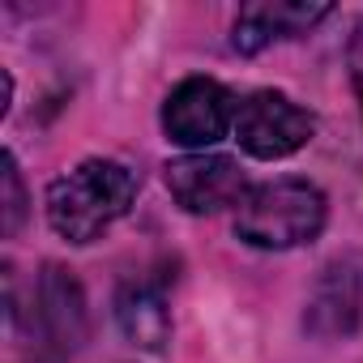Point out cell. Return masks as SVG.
<instances>
[{
	"label": "cell",
	"instance_id": "cell-1",
	"mask_svg": "<svg viewBox=\"0 0 363 363\" xmlns=\"http://www.w3.org/2000/svg\"><path fill=\"white\" fill-rule=\"evenodd\" d=\"M137 197V175L116 158H86L48 189V223L69 244H94Z\"/></svg>",
	"mask_w": 363,
	"mask_h": 363
},
{
	"label": "cell",
	"instance_id": "cell-7",
	"mask_svg": "<svg viewBox=\"0 0 363 363\" xmlns=\"http://www.w3.org/2000/svg\"><path fill=\"white\" fill-rule=\"evenodd\" d=\"M325 18H329V5H303V0H257V5H244L240 9L231 48L244 52V56H252V52L269 48L274 39L312 30Z\"/></svg>",
	"mask_w": 363,
	"mask_h": 363
},
{
	"label": "cell",
	"instance_id": "cell-2",
	"mask_svg": "<svg viewBox=\"0 0 363 363\" xmlns=\"http://www.w3.org/2000/svg\"><path fill=\"white\" fill-rule=\"evenodd\" d=\"M325 193L308 179H269L248 189V197L235 210V235L252 248H299L320 235L325 227Z\"/></svg>",
	"mask_w": 363,
	"mask_h": 363
},
{
	"label": "cell",
	"instance_id": "cell-9",
	"mask_svg": "<svg viewBox=\"0 0 363 363\" xmlns=\"http://www.w3.org/2000/svg\"><path fill=\"white\" fill-rule=\"evenodd\" d=\"M116 320L120 329L145 346V350H158L171 333V316H167V299L154 282H128L120 295H116Z\"/></svg>",
	"mask_w": 363,
	"mask_h": 363
},
{
	"label": "cell",
	"instance_id": "cell-3",
	"mask_svg": "<svg viewBox=\"0 0 363 363\" xmlns=\"http://www.w3.org/2000/svg\"><path fill=\"white\" fill-rule=\"evenodd\" d=\"M316 133L312 111H303L295 99L278 94V90H257L240 103L235 111V137L252 158H286L295 150H303Z\"/></svg>",
	"mask_w": 363,
	"mask_h": 363
},
{
	"label": "cell",
	"instance_id": "cell-5",
	"mask_svg": "<svg viewBox=\"0 0 363 363\" xmlns=\"http://www.w3.org/2000/svg\"><path fill=\"white\" fill-rule=\"evenodd\" d=\"M359 325H363V252H342L320 269L308 295L303 329L320 342H333L350 337Z\"/></svg>",
	"mask_w": 363,
	"mask_h": 363
},
{
	"label": "cell",
	"instance_id": "cell-11",
	"mask_svg": "<svg viewBox=\"0 0 363 363\" xmlns=\"http://www.w3.org/2000/svg\"><path fill=\"white\" fill-rule=\"evenodd\" d=\"M346 65H350V82H354V94H359V111H363V18H359V22H354V30H350Z\"/></svg>",
	"mask_w": 363,
	"mask_h": 363
},
{
	"label": "cell",
	"instance_id": "cell-8",
	"mask_svg": "<svg viewBox=\"0 0 363 363\" xmlns=\"http://www.w3.org/2000/svg\"><path fill=\"white\" fill-rule=\"evenodd\" d=\"M39 320L48 329V342L69 354L86 342V295L77 278L60 265H48L39 278Z\"/></svg>",
	"mask_w": 363,
	"mask_h": 363
},
{
	"label": "cell",
	"instance_id": "cell-4",
	"mask_svg": "<svg viewBox=\"0 0 363 363\" xmlns=\"http://www.w3.org/2000/svg\"><path fill=\"white\" fill-rule=\"evenodd\" d=\"M235 99L223 82L214 77H189L179 82L167 103H162V133L175 145H189V150H206L214 141L227 137V128L235 124Z\"/></svg>",
	"mask_w": 363,
	"mask_h": 363
},
{
	"label": "cell",
	"instance_id": "cell-6",
	"mask_svg": "<svg viewBox=\"0 0 363 363\" xmlns=\"http://www.w3.org/2000/svg\"><path fill=\"white\" fill-rule=\"evenodd\" d=\"M167 189L189 214H218L227 206L240 210V201L248 197L240 162L223 154H184L167 162Z\"/></svg>",
	"mask_w": 363,
	"mask_h": 363
},
{
	"label": "cell",
	"instance_id": "cell-10",
	"mask_svg": "<svg viewBox=\"0 0 363 363\" xmlns=\"http://www.w3.org/2000/svg\"><path fill=\"white\" fill-rule=\"evenodd\" d=\"M5 235H18L22 218H26V193H22V175H18V158L5 154Z\"/></svg>",
	"mask_w": 363,
	"mask_h": 363
}]
</instances>
